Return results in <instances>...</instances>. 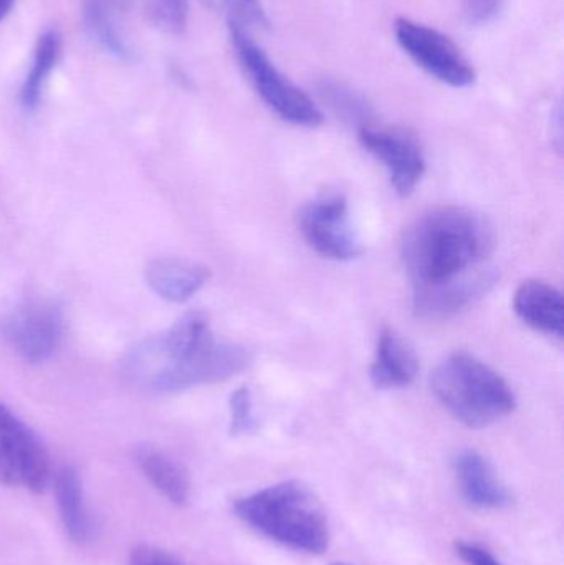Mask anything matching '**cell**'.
I'll return each instance as SVG.
<instances>
[{
    "label": "cell",
    "instance_id": "cell-1",
    "mask_svg": "<svg viewBox=\"0 0 564 565\" xmlns=\"http://www.w3.org/2000/svg\"><path fill=\"white\" fill-rule=\"evenodd\" d=\"M493 247L492 225L470 209H430L414 221L401 250L417 311L444 318L487 295L497 281L496 271L487 267Z\"/></svg>",
    "mask_w": 564,
    "mask_h": 565
},
{
    "label": "cell",
    "instance_id": "cell-2",
    "mask_svg": "<svg viewBox=\"0 0 564 565\" xmlns=\"http://www.w3.org/2000/svg\"><path fill=\"white\" fill-rule=\"evenodd\" d=\"M248 361L242 345L219 341L204 316L189 312L168 331L135 345L123 359V374L141 391L172 394L228 381Z\"/></svg>",
    "mask_w": 564,
    "mask_h": 565
},
{
    "label": "cell",
    "instance_id": "cell-3",
    "mask_svg": "<svg viewBox=\"0 0 564 565\" xmlns=\"http://www.w3.org/2000/svg\"><path fill=\"white\" fill-rule=\"evenodd\" d=\"M235 514L268 540L320 556L330 546V523L317 494L300 481H281L241 498Z\"/></svg>",
    "mask_w": 564,
    "mask_h": 565
},
{
    "label": "cell",
    "instance_id": "cell-4",
    "mask_svg": "<svg viewBox=\"0 0 564 565\" xmlns=\"http://www.w3.org/2000/svg\"><path fill=\"white\" fill-rule=\"evenodd\" d=\"M434 395L460 424L486 428L517 407L509 382L469 352H454L434 371Z\"/></svg>",
    "mask_w": 564,
    "mask_h": 565
},
{
    "label": "cell",
    "instance_id": "cell-5",
    "mask_svg": "<svg viewBox=\"0 0 564 565\" xmlns=\"http://www.w3.org/2000/svg\"><path fill=\"white\" fill-rule=\"evenodd\" d=\"M238 65L262 102L284 121L301 128H317L323 122L313 99L291 83L254 42V36L228 30Z\"/></svg>",
    "mask_w": 564,
    "mask_h": 565
},
{
    "label": "cell",
    "instance_id": "cell-6",
    "mask_svg": "<svg viewBox=\"0 0 564 565\" xmlns=\"http://www.w3.org/2000/svg\"><path fill=\"white\" fill-rule=\"evenodd\" d=\"M50 483V460L39 435L0 402V484L43 493Z\"/></svg>",
    "mask_w": 564,
    "mask_h": 565
},
{
    "label": "cell",
    "instance_id": "cell-7",
    "mask_svg": "<svg viewBox=\"0 0 564 565\" xmlns=\"http://www.w3.org/2000/svg\"><path fill=\"white\" fill-rule=\"evenodd\" d=\"M394 33L404 53L427 75L453 88L476 83V68L450 36L404 17L394 23Z\"/></svg>",
    "mask_w": 564,
    "mask_h": 565
},
{
    "label": "cell",
    "instance_id": "cell-8",
    "mask_svg": "<svg viewBox=\"0 0 564 565\" xmlns=\"http://www.w3.org/2000/svg\"><path fill=\"white\" fill-rule=\"evenodd\" d=\"M298 228L320 257L350 262L363 254L350 218L348 201L340 192L318 195L298 212Z\"/></svg>",
    "mask_w": 564,
    "mask_h": 565
},
{
    "label": "cell",
    "instance_id": "cell-9",
    "mask_svg": "<svg viewBox=\"0 0 564 565\" xmlns=\"http://www.w3.org/2000/svg\"><path fill=\"white\" fill-rule=\"evenodd\" d=\"M65 319L55 301L33 299L23 302L7 318L3 334L23 361L45 362L62 344Z\"/></svg>",
    "mask_w": 564,
    "mask_h": 565
},
{
    "label": "cell",
    "instance_id": "cell-10",
    "mask_svg": "<svg viewBox=\"0 0 564 565\" xmlns=\"http://www.w3.org/2000/svg\"><path fill=\"white\" fill-rule=\"evenodd\" d=\"M360 141L390 172L397 194L407 198L416 191L426 174V159L419 142L409 132L400 128H360Z\"/></svg>",
    "mask_w": 564,
    "mask_h": 565
},
{
    "label": "cell",
    "instance_id": "cell-11",
    "mask_svg": "<svg viewBox=\"0 0 564 565\" xmlns=\"http://www.w3.org/2000/svg\"><path fill=\"white\" fill-rule=\"evenodd\" d=\"M457 483L467 503L479 510H506L512 507L513 494L493 465L476 450L460 451L454 461Z\"/></svg>",
    "mask_w": 564,
    "mask_h": 565
},
{
    "label": "cell",
    "instance_id": "cell-12",
    "mask_svg": "<svg viewBox=\"0 0 564 565\" xmlns=\"http://www.w3.org/2000/svg\"><path fill=\"white\" fill-rule=\"evenodd\" d=\"M131 0H85L83 25L98 49L121 62H131L135 50L126 35Z\"/></svg>",
    "mask_w": 564,
    "mask_h": 565
},
{
    "label": "cell",
    "instance_id": "cell-13",
    "mask_svg": "<svg viewBox=\"0 0 564 565\" xmlns=\"http://www.w3.org/2000/svg\"><path fill=\"white\" fill-rule=\"evenodd\" d=\"M517 316L535 331L558 335L564 331V302L560 289L542 280L520 282L513 296Z\"/></svg>",
    "mask_w": 564,
    "mask_h": 565
},
{
    "label": "cell",
    "instance_id": "cell-14",
    "mask_svg": "<svg viewBox=\"0 0 564 565\" xmlns=\"http://www.w3.org/2000/svg\"><path fill=\"white\" fill-rule=\"evenodd\" d=\"M419 361L409 342L394 329L383 328L377 338L376 354L371 365V381L381 391L404 388L413 384Z\"/></svg>",
    "mask_w": 564,
    "mask_h": 565
},
{
    "label": "cell",
    "instance_id": "cell-15",
    "mask_svg": "<svg viewBox=\"0 0 564 565\" xmlns=\"http://www.w3.org/2000/svg\"><path fill=\"white\" fill-rule=\"evenodd\" d=\"M149 288L171 302H185L198 295L211 278V270L198 262L182 258H156L146 265Z\"/></svg>",
    "mask_w": 564,
    "mask_h": 565
},
{
    "label": "cell",
    "instance_id": "cell-16",
    "mask_svg": "<svg viewBox=\"0 0 564 565\" xmlns=\"http://www.w3.org/2000/svg\"><path fill=\"white\" fill-rule=\"evenodd\" d=\"M136 463L152 487L169 501L184 507L191 500V481L188 471L174 458L158 448L142 447L136 454Z\"/></svg>",
    "mask_w": 564,
    "mask_h": 565
},
{
    "label": "cell",
    "instance_id": "cell-17",
    "mask_svg": "<svg viewBox=\"0 0 564 565\" xmlns=\"http://www.w3.org/2000/svg\"><path fill=\"white\" fill-rule=\"evenodd\" d=\"M55 497L66 536L73 543H86L92 537V524L83 497L82 478L75 468L65 467L56 473Z\"/></svg>",
    "mask_w": 564,
    "mask_h": 565
},
{
    "label": "cell",
    "instance_id": "cell-18",
    "mask_svg": "<svg viewBox=\"0 0 564 565\" xmlns=\"http://www.w3.org/2000/svg\"><path fill=\"white\" fill-rule=\"evenodd\" d=\"M60 53H62L60 33L56 30L43 32L36 40L32 66H30L29 73L23 79L22 89H20V105L25 111H35L39 108L46 79L58 63Z\"/></svg>",
    "mask_w": 564,
    "mask_h": 565
},
{
    "label": "cell",
    "instance_id": "cell-19",
    "mask_svg": "<svg viewBox=\"0 0 564 565\" xmlns=\"http://www.w3.org/2000/svg\"><path fill=\"white\" fill-rule=\"evenodd\" d=\"M209 9L222 17L228 30L248 33L270 29V20L260 0H204Z\"/></svg>",
    "mask_w": 564,
    "mask_h": 565
},
{
    "label": "cell",
    "instance_id": "cell-20",
    "mask_svg": "<svg viewBox=\"0 0 564 565\" xmlns=\"http://www.w3.org/2000/svg\"><path fill=\"white\" fill-rule=\"evenodd\" d=\"M145 12L152 26L171 35L185 30L189 15V0H142Z\"/></svg>",
    "mask_w": 564,
    "mask_h": 565
},
{
    "label": "cell",
    "instance_id": "cell-21",
    "mask_svg": "<svg viewBox=\"0 0 564 565\" xmlns=\"http://www.w3.org/2000/svg\"><path fill=\"white\" fill-rule=\"evenodd\" d=\"M321 95L330 103L331 108L344 118L360 122L361 128L368 125V118L371 115L370 105L354 89L348 88L341 83L328 82L321 88Z\"/></svg>",
    "mask_w": 564,
    "mask_h": 565
},
{
    "label": "cell",
    "instance_id": "cell-22",
    "mask_svg": "<svg viewBox=\"0 0 564 565\" xmlns=\"http://www.w3.org/2000/svg\"><path fill=\"white\" fill-rule=\"evenodd\" d=\"M255 425L257 422H255L251 391L247 387L237 388L231 395V434L234 437L251 434Z\"/></svg>",
    "mask_w": 564,
    "mask_h": 565
},
{
    "label": "cell",
    "instance_id": "cell-23",
    "mask_svg": "<svg viewBox=\"0 0 564 565\" xmlns=\"http://www.w3.org/2000/svg\"><path fill=\"white\" fill-rule=\"evenodd\" d=\"M507 0H460L464 15L473 25L493 22L506 9Z\"/></svg>",
    "mask_w": 564,
    "mask_h": 565
},
{
    "label": "cell",
    "instance_id": "cell-24",
    "mask_svg": "<svg viewBox=\"0 0 564 565\" xmlns=\"http://www.w3.org/2000/svg\"><path fill=\"white\" fill-rule=\"evenodd\" d=\"M128 565H182L171 554L159 547L139 546L129 556Z\"/></svg>",
    "mask_w": 564,
    "mask_h": 565
},
{
    "label": "cell",
    "instance_id": "cell-25",
    "mask_svg": "<svg viewBox=\"0 0 564 565\" xmlns=\"http://www.w3.org/2000/svg\"><path fill=\"white\" fill-rule=\"evenodd\" d=\"M456 553L464 563L469 565H503L490 551L466 541H456Z\"/></svg>",
    "mask_w": 564,
    "mask_h": 565
},
{
    "label": "cell",
    "instance_id": "cell-26",
    "mask_svg": "<svg viewBox=\"0 0 564 565\" xmlns=\"http://www.w3.org/2000/svg\"><path fill=\"white\" fill-rule=\"evenodd\" d=\"M15 0H0V22L9 15Z\"/></svg>",
    "mask_w": 564,
    "mask_h": 565
},
{
    "label": "cell",
    "instance_id": "cell-27",
    "mask_svg": "<svg viewBox=\"0 0 564 565\" xmlns=\"http://www.w3.org/2000/svg\"><path fill=\"white\" fill-rule=\"evenodd\" d=\"M331 565H351V564H344V563H334V564H331Z\"/></svg>",
    "mask_w": 564,
    "mask_h": 565
}]
</instances>
